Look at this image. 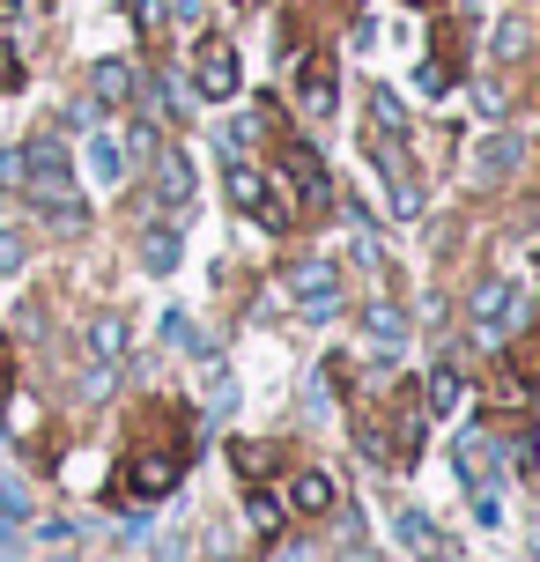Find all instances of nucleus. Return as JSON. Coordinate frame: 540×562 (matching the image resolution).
<instances>
[{
    "instance_id": "23",
    "label": "nucleus",
    "mask_w": 540,
    "mask_h": 562,
    "mask_svg": "<svg viewBox=\"0 0 540 562\" xmlns=\"http://www.w3.org/2000/svg\"><path fill=\"white\" fill-rule=\"evenodd\" d=\"M423 89H429V97H445V89H452V67H445V59H429V67H423Z\"/></svg>"
},
{
    "instance_id": "7",
    "label": "nucleus",
    "mask_w": 540,
    "mask_h": 562,
    "mask_svg": "<svg viewBox=\"0 0 540 562\" xmlns=\"http://www.w3.org/2000/svg\"><path fill=\"white\" fill-rule=\"evenodd\" d=\"M156 200L164 207H185L193 200V164H185V148H171V140H156Z\"/></svg>"
},
{
    "instance_id": "5",
    "label": "nucleus",
    "mask_w": 540,
    "mask_h": 562,
    "mask_svg": "<svg viewBox=\"0 0 540 562\" xmlns=\"http://www.w3.org/2000/svg\"><path fill=\"white\" fill-rule=\"evenodd\" d=\"M296 104H304L312 119H326L334 104H341V82H334V59L326 53H312L304 67H296Z\"/></svg>"
},
{
    "instance_id": "22",
    "label": "nucleus",
    "mask_w": 540,
    "mask_h": 562,
    "mask_svg": "<svg viewBox=\"0 0 540 562\" xmlns=\"http://www.w3.org/2000/svg\"><path fill=\"white\" fill-rule=\"evenodd\" d=\"M112 393V363H89L82 370V400H104Z\"/></svg>"
},
{
    "instance_id": "10",
    "label": "nucleus",
    "mask_w": 540,
    "mask_h": 562,
    "mask_svg": "<svg viewBox=\"0 0 540 562\" xmlns=\"http://www.w3.org/2000/svg\"><path fill=\"white\" fill-rule=\"evenodd\" d=\"M126 348H134V326H126L119 311H97V318H89V356H97V363H119Z\"/></svg>"
},
{
    "instance_id": "27",
    "label": "nucleus",
    "mask_w": 540,
    "mask_h": 562,
    "mask_svg": "<svg viewBox=\"0 0 540 562\" xmlns=\"http://www.w3.org/2000/svg\"><path fill=\"white\" fill-rule=\"evenodd\" d=\"M0 89H15V53L0 45Z\"/></svg>"
},
{
    "instance_id": "18",
    "label": "nucleus",
    "mask_w": 540,
    "mask_h": 562,
    "mask_svg": "<svg viewBox=\"0 0 540 562\" xmlns=\"http://www.w3.org/2000/svg\"><path fill=\"white\" fill-rule=\"evenodd\" d=\"M89 170H97L104 186H119V178H126V148H119V140H89Z\"/></svg>"
},
{
    "instance_id": "26",
    "label": "nucleus",
    "mask_w": 540,
    "mask_h": 562,
    "mask_svg": "<svg viewBox=\"0 0 540 562\" xmlns=\"http://www.w3.org/2000/svg\"><path fill=\"white\" fill-rule=\"evenodd\" d=\"M134 23L156 30V23H164V0H134Z\"/></svg>"
},
{
    "instance_id": "6",
    "label": "nucleus",
    "mask_w": 540,
    "mask_h": 562,
    "mask_svg": "<svg viewBox=\"0 0 540 562\" xmlns=\"http://www.w3.org/2000/svg\"><path fill=\"white\" fill-rule=\"evenodd\" d=\"M452 467H459V481H466V488H488V474H496V437H488V429H459Z\"/></svg>"
},
{
    "instance_id": "19",
    "label": "nucleus",
    "mask_w": 540,
    "mask_h": 562,
    "mask_svg": "<svg viewBox=\"0 0 540 562\" xmlns=\"http://www.w3.org/2000/svg\"><path fill=\"white\" fill-rule=\"evenodd\" d=\"M511 164H518V148H511L504 134H496V140H482V164H474V178H504Z\"/></svg>"
},
{
    "instance_id": "14",
    "label": "nucleus",
    "mask_w": 540,
    "mask_h": 562,
    "mask_svg": "<svg viewBox=\"0 0 540 562\" xmlns=\"http://www.w3.org/2000/svg\"><path fill=\"white\" fill-rule=\"evenodd\" d=\"M142 267H148V274H171V267H178V229H164V223L142 229Z\"/></svg>"
},
{
    "instance_id": "20",
    "label": "nucleus",
    "mask_w": 540,
    "mask_h": 562,
    "mask_svg": "<svg viewBox=\"0 0 540 562\" xmlns=\"http://www.w3.org/2000/svg\"><path fill=\"white\" fill-rule=\"evenodd\" d=\"M526 45H533V23H526V15H511V23L496 30V59H518Z\"/></svg>"
},
{
    "instance_id": "15",
    "label": "nucleus",
    "mask_w": 540,
    "mask_h": 562,
    "mask_svg": "<svg viewBox=\"0 0 540 562\" xmlns=\"http://www.w3.org/2000/svg\"><path fill=\"white\" fill-rule=\"evenodd\" d=\"M504 311H511V289H504V281H482V289H474V326L496 334V326H504Z\"/></svg>"
},
{
    "instance_id": "2",
    "label": "nucleus",
    "mask_w": 540,
    "mask_h": 562,
    "mask_svg": "<svg viewBox=\"0 0 540 562\" xmlns=\"http://www.w3.org/2000/svg\"><path fill=\"white\" fill-rule=\"evenodd\" d=\"M289 296L312 311V318H334L341 311V267L334 259H296L289 267Z\"/></svg>"
},
{
    "instance_id": "1",
    "label": "nucleus",
    "mask_w": 540,
    "mask_h": 562,
    "mask_svg": "<svg viewBox=\"0 0 540 562\" xmlns=\"http://www.w3.org/2000/svg\"><path fill=\"white\" fill-rule=\"evenodd\" d=\"M223 186H229V200H237L245 215H259V223L274 229V237H282L289 223H296V215L282 207V186H274V178H259L252 164H237V156H229V178H223Z\"/></svg>"
},
{
    "instance_id": "11",
    "label": "nucleus",
    "mask_w": 540,
    "mask_h": 562,
    "mask_svg": "<svg viewBox=\"0 0 540 562\" xmlns=\"http://www.w3.org/2000/svg\"><path fill=\"white\" fill-rule=\"evenodd\" d=\"M289 504L304 510V518H326V510L341 504V488H334V474H318V467H312V474L289 481Z\"/></svg>"
},
{
    "instance_id": "16",
    "label": "nucleus",
    "mask_w": 540,
    "mask_h": 562,
    "mask_svg": "<svg viewBox=\"0 0 540 562\" xmlns=\"http://www.w3.org/2000/svg\"><path fill=\"white\" fill-rule=\"evenodd\" d=\"M423 407H429V415H452V407H459V378H452V370H429V378H423Z\"/></svg>"
},
{
    "instance_id": "25",
    "label": "nucleus",
    "mask_w": 540,
    "mask_h": 562,
    "mask_svg": "<svg viewBox=\"0 0 540 562\" xmlns=\"http://www.w3.org/2000/svg\"><path fill=\"white\" fill-rule=\"evenodd\" d=\"M15 267H23V245H15V237L0 229V274H15Z\"/></svg>"
},
{
    "instance_id": "12",
    "label": "nucleus",
    "mask_w": 540,
    "mask_h": 562,
    "mask_svg": "<svg viewBox=\"0 0 540 562\" xmlns=\"http://www.w3.org/2000/svg\"><path fill=\"white\" fill-rule=\"evenodd\" d=\"M89 97H97V104H126V97H134V67H126V59H97V67H89Z\"/></svg>"
},
{
    "instance_id": "28",
    "label": "nucleus",
    "mask_w": 540,
    "mask_h": 562,
    "mask_svg": "<svg viewBox=\"0 0 540 562\" xmlns=\"http://www.w3.org/2000/svg\"><path fill=\"white\" fill-rule=\"evenodd\" d=\"M0 385H8V348H0Z\"/></svg>"
},
{
    "instance_id": "24",
    "label": "nucleus",
    "mask_w": 540,
    "mask_h": 562,
    "mask_svg": "<svg viewBox=\"0 0 540 562\" xmlns=\"http://www.w3.org/2000/svg\"><path fill=\"white\" fill-rule=\"evenodd\" d=\"M8 186H23V148H8V156H0V193H8Z\"/></svg>"
},
{
    "instance_id": "21",
    "label": "nucleus",
    "mask_w": 540,
    "mask_h": 562,
    "mask_svg": "<svg viewBox=\"0 0 540 562\" xmlns=\"http://www.w3.org/2000/svg\"><path fill=\"white\" fill-rule=\"evenodd\" d=\"M245 510H252V526H259V533H282V504H274L267 488H252V504H245Z\"/></svg>"
},
{
    "instance_id": "13",
    "label": "nucleus",
    "mask_w": 540,
    "mask_h": 562,
    "mask_svg": "<svg viewBox=\"0 0 540 562\" xmlns=\"http://www.w3.org/2000/svg\"><path fill=\"white\" fill-rule=\"evenodd\" d=\"M363 334L378 340V356H400V348H407V318H400L393 304H370L363 311Z\"/></svg>"
},
{
    "instance_id": "4",
    "label": "nucleus",
    "mask_w": 540,
    "mask_h": 562,
    "mask_svg": "<svg viewBox=\"0 0 540 562\" xmlns=\"http://www.w3.org/2000/svg\"><path fill=\"white\" fill-rule=\"evenodd\" d=\"M193 75H200V97H237V45L229 37H200Z\"/></svg>"
},
{
    "instance_id": "8",
    "label": "nucleus",
    "mask_w": 540,
    "mask_h": 562,
    "mask_svg": "<svg viewBox=\"0 0 540 562\" xmlns=\"http://www.w3.org/2000/svg\"><path fill=\"white\" fill-rule=\"evenodd\" d=\"M274 186H296V193L312 200V207H334V178L318 170L312 148H289V164H282V178H274Z\"/></svg>"
},
{
    "instance_id": "17",
    "label": "nucleus",
    "mask_w": 540,
    "mask_h": 562,
    "mask_svg": "<svg viewBox=\"0 0 540 562\" xmlns=\"http://www.w3.org/2000/svg\"><path fill=\"white\" fill-rule=\"evenodd\" d=\"M407 126V112H400L393 89H370V134H400Z\"/></svg>"
},
{
    "instance_id": "3",
    "label": "nucleus",
    "mask_w": 540,
    "mask_h": 562,
    "mask_svg": "<svg viewBox=\"0 0 540 562\" xmlns=\"http://www.w3.org/2000/svg\"><path fill=\"white\" fill-rule=\"evenodd\" d=\"M178 474H185L178 451H142V459L126 467V496H134V504H156L164 488H178Z\"/></svg>"
},
{
    "instance_id": "9",
    "label": "nucleus",
    "mask_w": 540,
    "mask_h": 562,
    "mask_svg": "<svg viewBox=\"0 0 540 562\" xmlns=\"http://www.w3.org/2000/svg\"><path fill=\"white\" fill-rule=\"evenodd\" d=\"M393 533L407 540V555H423V562H459V548H452L445 533H437V526H429L423 510H400V518H393Z\"/></svg>"
}]
</instances>
